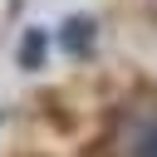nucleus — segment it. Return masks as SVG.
I'll list each match as a JSON object with an SVG mask.
<instances>
[{"mask_svg":"<svg viewBox=\"0 0 157 157\" xmlns=\"http://www.w3.org/2000/svg\"><path fill=\"white\" fill-rule=\"evenodd\" d=\"M93 39H98V25H93L88 15H69V20L59 25V49H64L69 59H88Z\"/></svg>","mask_w":157,"mask_h":157,"instance_id":"obj_1","label":"nucleus"},{"mask_svg":"<svg viewBox=\"0 0 157 157\" xmlns=\"http://www.w3.org/2000/svg\"><path fill=\"white\" fill-rule=\"evenodd\" d=\"M0 118H5V113H0Z\"/></svg>","mask_w":157,"mask_h":157,"instance_id":"obj_4","label":"nucleus"},{"mask_svg":"<svg viewBox=\"0 0 157 157\" xmlns=\"http://www.w3.org/2000/svg\"><path fill=\"white\" fill-rule=\"evenodd\" d=\"M128 157H157V118H152L147 128H137V132H132V142H128Z\"/></svg>","mask_w":157,"mask_h":157,"instance_id":"obj_3","label":"nucleus"},{"mask_svg":"<svg viewBox=\"0 0 157 157\" xmlns=\"http://www.w3.org/2000/svg\"><path fill=\"white\" fill-rule=\"evenodd\" d=\"M44 59H49V29H44V25H29V29L20 34V44H15V64H20L25 74H39Z\"/></svg>","mask_w":157,"mask_h":157,"instance_id":"obj_2","label":"nucleus"}]
</instances>
